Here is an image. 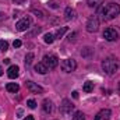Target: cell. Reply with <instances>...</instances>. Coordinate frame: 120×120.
I'll use <instances>...</instances> for the list:
<instances>
[{"label": "cell", "instance_id": "1", "mask_svg": "<svg viewBox=\"0 0 120 120\" xmlns=\"http://www.w3.org/2000/svg\"><path fill=\"white\" fill-rule=\"evenodd\" d=\"M99 14L102 15V20H103V21L113 20V18H116V17L120 14V6H119V4H116V3L105 4V6L101 8Z\"/></svg>", "mask_w": 120, "mask_h": 120}, {"label": "cell", "instance_id": "2", "mask_svg": "<svg viewBox=\"0 0 120 120\" xmlns=\"http://www.w3.org/2000/svg\"><path fill=\"white\" fill-rule=\"evenodd\" d=\"M102 70H103L106 74H109V75L115 74V73L117 71V61L113 59V57L105 59L102 61Z\"/></svg>", "mask_w": 120, "mask_h": 120}, {"label": "cell", "instance_id": "3", "mask_svg": "<svg viewBox=\"0 0 120 120\" xmlns=\"http://www.w3.org/2000/svg\"><path fill=\"white\" fill-rule=\"evenodd\" d=\"M48 68H56L59 66V59L55 55H45L43 56V61H42Z\"/></svg>", "mask_w": 120, "mask_h": 120}, {"label": "cell", "instance_id": "4", "mask_svg": "<svg viewBox=\"0 0 120 120\" xmlns=\"http://www.w3.org/2000/svg\"><path fill=\"white\" fill-rule=\"evenodd\" d=\"M60 66H61V70L64 73H71V71H74L77 68V63H75V60H73V59H64Z\"/></svg>", "mask_w": 120, "mask_h": 120}, {"label": "cell", "instance_id": "5", "mask_svg": "<svg viewBox=\"0 0 120 120\" xmlns=\"http://www.w3.org/2000/svg\"><path fill=\"white\" fill-rule=\"evenodd\" d=\"M98 28H99V20H98V17L96 15L90 17V20L87 22V31L88 32H96Z\"/></svg>", "mask_w": 120, "mask_h": 120}, {"label": "cell", "instance_id": "6", "mask_svg": "<svg viewBox=\"0 0 120 120\" xmlns=\"http://www.w3.org/2000/svg\"><path fill=\"white\" fill-rule=\"evenodd\" d=\"M30 25H31V18L30 17H24V18H21V20L15 24V30L20 31V32H22V31L28 30Z\"/></svg>", "mask_w": 120, "mask_h": 120}, {"label": "cell", "instance_id": "7", "mask_svg": "<svg viewBox=\"0 0 120 120\" xmlns=\"http://www.w3.org/2000/svg\"><path fill=\"white\" fill-rule=\"evenodd\" d=\"M73 109H74V105H73L70 101H67V99H64V101H63V103L60 105V113H61V115H64V116L70 115Z\"/></svg>", "mask_w": 120, "mask_h": 120}, {"label": "cell", "instance_id": "8", "mask_svg": "<svg viewBox=\"0 0 120 120\" xmlns=\"http://www.w3.org/2000/svg\"><path fill=\"white\" fill-rule=\"evenodd\" d=\"M117 36H119V34H117V31L115 30V28H108V30L103 31V38H105L106 41H109V42L116 41Z\"/></svg>", "mask_w": 120, "mask_h": 120}, {"label": "cell", "instance_id": "9", "mask_svg": "<svg viewBox=\"0 0 120 120\" xmlns=\"http://www.w3.org/2000/svg\"><path fill=\"white\" fill-rule=\"evenodd\" d=\"M25 85H27V88L30 90V92H32V94H42V92H43L42 87H39L38 84H35V82H32V81H27Z\"/></svg>", "mask_w": 120, "mask_h": 120}, {"label": "cell", "instance_id": "10", "mask_svg": "<svg viewBox=\"0 0 120 120\" xmlns=\"http://www.w3.org/2000/svg\"><path fill=\"white\" fill-rule=\"evenodd\" d=\"M110 115H112V112L109 109H102L101 112H98V115L95 116L94 120H109L110 119Z\"/></svg>", "mask_w": 120, "mask_h": 120}, {"label": "cell", "instance_id": "11", "mask_svg": "<svg viewBox=\"0 0 120 120\" xmlns=\"http://www.w3.org/2000/svg\"><path fill=\"white\" fill-rule=\"evenodd\" d=\"M18 74H20V68H18V66H10V67H8V70H7V75H8V78L14 80V78L18 77Z\"/></svg>", "mask_w": 120, "mask_h": 120}, {"label": "cell", "instance_id": "12", "mask_svg": "<svg viewBox=\"0 0 120 120\" xmlns=\"http://www.w3.org/2000/svg\"><path fill=\"white\" fill-rule=\"evenodd\" d=\"M42 109H43V112L45 113H52L53 112V105H52V101L50 99H45L43 102H42Z\"/></svg>", "mask_w": 120, "mask_h": 120}, {"label": "cell", "instance_id": "13", "mask_svg": "<svg viewBox=\"0 0 120 120\" xmlns=\"http://www.w3.org/2000/svg\"><path fill=\"white\" fill-rule=\"evenodd\" d=\"M64 18H66L67 21L74 20V18H75V10H73L71 7H67L66 11H64Z\"/></svg>", "mask_w": 120, "mask_h": 120}, {"label": "cell", "instance_id": "14", "mask_svg": "<svg viewBox=\"0 0 120 120\" xmlns=\"http://www.w3.org/2000/svg\"><path fill=\"white\" fill-rule=\"evenodd\" d=\"M35 71H36V73H39V74H46V73L49 71V68H48V67L41 61V63H38V64L35 66Z\"/></svg>", "mask_w": 120, "mask_h": 120}, {"label": "cell", "instance_id": "15", "mask_svg": "<svg viewBox=\"0 0 120 120\" xmlns=\"http://www.w3.org/2000/svg\"><path fill=\"white\" fill-rule=\"evenodd\" d=\"M6 90L8 91V92H13V94H15V92H18L20 87H18V84H15V82H8V84L6 85Z\"/></svg>", "mask_w": 120, "mask_h": 120}, {"label": "cell", "instance_id": "16", "mask_svg": "<svg viewBox=\"0 0 120 120\" xmlns=\"http://www.w3.org/2000/svg\"><path fill=\"white\" fill-rule=\"evenodd\" d=\"M103 0H87V4L90 6L91 8H96L99 4H102Z\"/></svg>", "mask_w": 120, "mask_h": 120}, {"label": "cell", "instance_id": "17", "mask_svg": "<svg viewBox=\"0 0 120 120\" xmlns=\"http://www.w3.org/2000/svg\"><path fill=\"white\" fill-rule=\"evenodd\" d=\"M82 90L85 91V92H92V91H94V82H92V81H87V82L84 84Z\"/></svg>", "mask_w": 120, "mask_h": 120}, {"label": "cell", "instance_id": "18", "mask_svg": "<svg viewBox=\"0 0 120 120\" xmlns=\"http://www.w3.org/2000/svg\"><path fill=\"white\" fill-rule=\"evenodd\" d=\"M67 32V27H61V28H59V30L56 31V34H55V38H61L64 34Z\"/></svg>", "mask_w": 120, "mask_h": 120}, {"label": "cell", "instance_id": "19", "mask_svg": "<svg viewBox=\"0 0 120 120\" xmlns=\"http://www.w3.org/2000/svg\"><path fill=\"white\" fill-rule=\"evenodd\" d=\"M43 41L50 45V43H53V41H55V35H53V34H46L45 38H43Z\"/></svg>", "mask_w": 120, "mask_h": 120}, {"label": "cell", "instance_id": "20", "mask_svg": "<svg viewBox=\"0 0 120 120\" xmlns=\"http://www.w3.org/2000/svg\"><path fill=\"white\" fill-rule=\"evenodd\" d=\"M73 120H85V115L82 113V112H75L74 113V116H73Z\"/></svg>", "mask_w": 120, "mask_h": 120}, {"label": "cell", "instance_id": "21", "mask_svg": "<svg viewBox=\"0 0 120 120\" xmlns=\"http://www.w3.org/2000/svg\"><path fill=\"white\" fill-rule=\"evenodd\" d=\"M7 49H8L7 41H0V52H6Z\"/></svg>", "mask_w": 120, "mask_h": 120}, {"label": "cell", "instance_id": "22", "mask_svg": "<svg viewBox=\"0 0 120 120\" xmlns=\"http://www.w3.org/2000/svg\"><path fill=\"white\" fill-rule=\"evenodd\" d=\"M32 59H34V53H28V55L25 56V64L30 66L31 63H32Z\"/></svg>", "mask_w": 120, "mask_h": 120}, {"label": "cell", "instance_id": "23", "mask_svg": "<svg viewBox=\"0 0 120 120\" xmlns=\"http://www.w3.org/2000/svg\"><path fill=\"white\" fill-rule=\"evenodd\" d=\"M27 105H28V108H31V109H35V108H36V102H35L34 99H30V101L27 102Z\"/></svg>", "mask_w": 120, "mask_h": 120}, {"label": "cell", "instance_id": "24", "mask_svg": "<svg viewBox=\"0 0 120 120\" xmlns=\"http://www.w3.org/2000/svg\"><path fill=\"white\" fill-rule=\"evenodd\" d=\"M21 45H22V43H21V41H20V39H17V41H14V42H13V46H14V48H20Z\"/></svg>", "mask_w": 120, "mask_h": 120}, {"label": "cell", "instance_id": "25", "mask_svg": "<svg viewBox=\"0 0 120 120\" xmlns=\"http://www.w3.org/2000/svg\"><path fill=\"white\" fill-rule=\"evenodd\" d=\"M73 98H78V92L74 91V92H73Z\"/></svg>", "mask_w": 120, "mask_h": 120}, {"label": "cell", "instance_id": "26", "mask_svg": "<svg viewBox=\"0 0 120 120\" xmlns=\"http://www.w3.org/2000/svg\"><path fill=\"white\" fill-rule=\"evenodd\" d=\"M24 120H34V117H32V116H27Z\"/></svg>", "mask_w": 120, "mask_h": 120}, {"label": "cell", "instance_id": "27", "mask_svg": "<svg viewBox=\"0 0 120 120\" xmlns=\"http://www.w3.org/2000/svg\"><path fill=\"white\" fill-rule=\"evenodd\" d=\"M0 75H3V70H1V67H0Z\"/></svg>", "mask_w": 120, "mask_h": 120}, {"label": "cell", "instance_id": "28", "mask_svg": "<svg viewBox=\"0 0 120 120\" xmlns=\"http://www.w3.org/2000/svg\"><path fill=\"white\" fill-rule=\"evenodd\" d=\"M119 90H120V85H119Z\"/></svg>", "mask_w": 120, "mask_h": 120}]
</instances>
